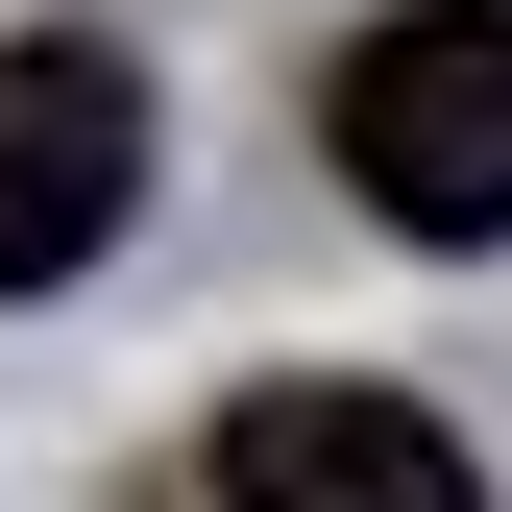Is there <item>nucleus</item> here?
<instances>
[{
	"instance_id": "obj_3",
	"label": "nucleus",
	"mask_w": 512,
	"mask_h": 512,
	"mask_svg": "<svg viewBox=\"0 0 512 512\" xmlns=\"http://www.w3.org/2000/svg\"><path fill=\"white\" fill-rule=\"evenodd\" d=\"M220 512H488V464L415 391H244L220 415Z\"/></svg>"
},
{
	"instance_id": "obj_2",
	"label": "nucleus",
	"mask_w": 512,
	"mask_h": 512,
	"mask_svg": "<svg viewBox=\"0 0 512 512\" xmlns=\"http://www.w3.org/2000/svg\"><path fill=\"white\" fill-rule=\"evenodd\" d=\"M122 196H147V74H122L98 25H25L0 49V293H74Z\"/></svg>"
},
{
	"instance_id": "obj_1",
	"label": "nucleus",
	"mask_w": 512,
	"mask_h": 512,
	"mask_svg": "<svg viewBox=\"0 0 512 512\" xmlns=\"http://www.w3.org/2000/svg\"><path fill=\"white\" fill-rule=\"evenodd\" d=\"M317 147L366 171L391 244H512V0H391L317 74Z\"/></svg>"
}]
</instances>
